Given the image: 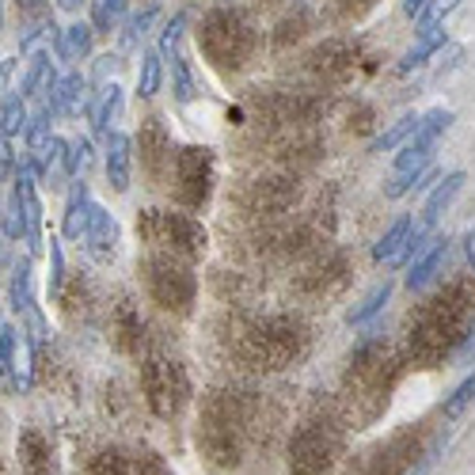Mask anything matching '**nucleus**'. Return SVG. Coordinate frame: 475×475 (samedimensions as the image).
<instances>
[{
  "instance_id": "nucleus-37",
  "label": "nucleus",
  "mask_w": 475,
  "mask_h": 475,
  "mask_svg": "<svg viewBox=\"0 0 475 475\" xmlns=\"http://www.w3.org/2000/svg\"><path fill=\"white\" fill-rule=\"evenodd\" d=\"M377 5V0H335V15L339 20H358Z\"/></svg>"
},
{
  "instance_id": "nucleus-39",
  "label": "nucleus",
  "mask_w": 475,
  "mask_h": 475,
  "mask_svg": "<svg viewBox=\"0 0 475 475\" xmlns=\"http://www.w3.org/2000/svg\"><path fill=\"white\" fill-rule=\"evenodd\" d=\"M15 12L27 20H46V0H15Z\"/></svg>"
},
{
  "instance_id": "nucleus-41",
  "label": "nucleus",
  "mask_w": 475,
  "mask_h": 475,
  "mask_svg": "<svg viewBox=\"0 0 475 475\" xmlns=\"http://www.w3.org/2000/svg\"><path fill=\"white\" fill-rule=\"evenodd\" d=\"M430 5H433V0H404V12L407 15H423Z\"/></svg>"
},
{
  "instance_id": "nucleus-7",
  "label": "nucleus",
  "mask_w": 475,
  "mask_h": 475,
  "mask_svg": "<svg viewBox=\"0 0 475 475\" xmlns=\"http://www.w3.org/2000/svg\"><path fill=\"white\" fill-rule=\"evenodd\" d=\"M354 61H358V50L346 42V39H327L323 46H316L312 53L304 58L308 72H316L323 80H342L354 72Z\"/></svg>"
},
{
  "instance_id": "nucleus-34",
  "label": "nucleus",
  "mask_w": 475,
  "mask_h": 475,
  "mask_svg": "<svg viewBox=\"0 0 475 475\" xmlns=\"http://www.w3.org/2000/svg\"><path fill=\"white\" fill-rule=\"evenodd\" d=\"M61 282H65L61 244H58V240H50V297H61Z\"/></svg>"
},
{
  "instance_id": "nucleus-35",
  "label": "nucleus",
  "mask_w": 475,
  "mask_h": 475,
  "mask_svg": "<svg viewBox=\"0 0 475 475\" xmlns=\"http://www.w3.org/2000/svg\"><path fill=\"white\" fill-rule=\"evenodd\" d=\"M304 27H308V12L297 8V15H289V20H282V27H278V46H289V39L297 42L304 34Z\"/></svg>"
},
{
  "instance_id": "nucleus-13",
  "label": "nucleus",
  "mask_w": 475,
  "mask_h": 475,
  "mask_svg": "<svg viewBox=\"0 0 475 475\" xmlns=\"http://www.w3.org/2000/svg\"><path fill=\"white\" fill-rule=\"evenodd\" d=\"M411 217H399V221L380 236V244L373 247V259L377 263H388V266H404V251H407V240H411Z\"/></svg>"
},
{
  "instance_id": "nucleus-27",
  "label": "nucleus",
  "mask_w": 475,
  "mask_h": 475,
  "mask_svg": "<svg viewBox=\"0 0 475 475\" xmlns=\"http://www.w3.org/2000/svg\"><path fill=\"white\" fill-rule=\"evenodd\" d=\"M118 107H122V91L111 84V88H103V103H99V111L96 118H91V126H96V134L107 137L111 134V122L118 118Z\"/></svg>"
},
{
  "instance_id": "nucleus-6",
  "label": "nucleus",
  "mask_w": 475,
  "mask_h": 475,
  "mask_svg": "<svg viewBox=\"0 0 475 475\" xmlns=\"http://www.w3.org/2000/svg\"><path fill=\"white\" fill-rule=\"evenodd\" d=\"M144 392H149L153 411L168 418L187 404V373L168 358H153L144 365Z\"/></svg>"
},
{
  "instance_id": "nucleus-10",
  "label": "nucleus",
  "mask_w": 475,
  "mask_h": 475,
  "mask_svg": "<svg viewBox=\"0 0 475 475\" xmlns=\"http://www.w3.org/2000/svg\"><path fill=\"white\" fill-rule=\"evenodd\" d=\"M141 153H144V168H149L153 179H160L163 172L172 168V141L163 134L160 118H149L141 130Z\"/></svg>"
},
{
  "instance_id": "nucleus-24",
  "label": "nucleus",
  "mask_w": 475,
  "mask_h": 475,
  "mask_svg": "<svg viewBox=\"0 0 475 475\" xmlns=\"http://www.w3.org/2000/svg\"><path fill=\"white\" fill-rule=\"evenodd\" d=\"M414 130H418V115H404V118L392 122L388 130L373 141V153H392V149H399V144H404L407 137H414Z\"/></svg>"
},
{
  "instance_id": "nucleus-22",
  "label": "nucleus",
  "mask_w": 475,
  "mask_h": 475,
  "mask_svg": "<svg viewBox=\"0 0 475 475\" xmlns=\"http://www.w3.org/2000/svg\"><path fill=\"white\" fill-rule=\"evenodd\" d=\"M0 213H5V236H12V240H20V236H27V210H23V194L20 187H12L5 206H0Z\"/></svg>"
},
{
  "instance_id": "nucleus-25",
  "label": "nucleus",
  "mask_w": 475,
  "mask_h": 475,
  "mask_svg": "<svg viewBox=\"0 0 475 475\" xmlns=\"http://www.w3.org/2000/svg\"><path fill=\"white\" fill-rule=\"evenodd\" d=\"M126 15V0H91V27L99 34H111Z\"/></svg>"
},
{
  "instance_id": "nucleus-2",
  "label": "nucleus",
  "mask_w": 475,
  "mask_h": 475,
  "mask_svg": "<svg viewBox=\"0 0 475 475\" xmlns=\"http://www.w3.org/2000/svg\"><path fill=\"white\" fill-rule=\"evenodd\" d=\"M461 331H464V301H456V293H449V297L442 293L411 323V350L423 361H437L461 339Z\"/></svg>"
},
{
  "instance_id": "nucleus-1",
  "label": "nucleus",
  "mask_w": 475,
  "mask_h": 475,
  "mask_svg": "<svg viewBox=\"0 0 475 475\" xmlns=\"http://www.w3.org/2000/svg\"><path fill=\"white\" fill-rule=\"evenodd\" d=\"M198 50L206 53L213 69L236 72L255 58V50H259V27L251 23L247 12L221 5V8L206 12L202 27H198Z\"/></svg>"
},
{
  "instance_id": "nucleus-3",
  "label": "nucleus",
  "mask_w": 475,
  "mask_h": 475,
  "mask_svg": "<svg viewBox=\"0 0 475 475\" xmlns=\"http://www.w3.org/2000/svg\"><path fill=\"white\" fill-rule=\"evenodd\" d=\"M137 236L156 251H172L179 259H198L206 247V228L187 213H168V210H149L137 217Z\"/></svg>"
},
{
  "instance_id": "nucleus-11",
  "label": "nucleus",
  "mask_w": 475,
  "mask_h": 475,
  "mask_svg": "<svg viewBox=\"0 0 475 475\" xmlns=\"http://www.w3.org/2000/svg\"><path fill=\"white\" fill-rule=\"evenodd\" d=\"M445 46V23L442 20H423V31H418L414 46L404 53V61H399V72H411L418 65H426V58H433L437 50Z\"/></svg>"
},
{
  "instance_id": "nucleus-44",
  "label": "nucleus",
  "mask_w": 475,
  "mask_h": 475,
  "mask_svg": "<svg viewBox=\"0 0 475 475\" xmlns=\"http://www.w3.org/2000/svg\"><path fill=\"white\" fill-rule=\"evenodd\" d=\"M259 5H278V0H259Z\"/></svg>"
},
{
  "instance_id": "nucleus-5",
  "label": "nucleus",
  "mask_w": 475,
  "mask_h": 475,
  "mask_svg": "<svg viewBox=\"0 0 475 475\" xmlns=\"http://www.w3.org/2000/svg\"><path fill=\"white\" fill-rule=\"evenodd\" d=\"M213 191V153L202 144H187L175 153V198L187 210H202Z\"/></svg>"
},
{
  "instance_id": "nucleus-30",
  "label": "nucleus",
  "mask_w": 475,
  "mask_h": 475,
  "mask_svg": "<svg viewBox=\"0 0 475 475\" xmlns=\"http://www.w3.org/2000/svg\"><path fill=\"white\" fill-rule=\"evenodd\" d=\"M50 115H53V111L42 103V107H39V115H34V118L27 122V130H23V134H27L31 153H42V144L50 141Z\"/></svg>"
},
{
  "instance_id": "nucleus-36",
  "label": "nucleus",
  "mask_w": 475,
  "mask_h": 475,
  "mask_svg": "<svg viewBox=\"0 0 475 475\" xmlns=\"http://www.w3.org/2000/svg\"><path fill=\"white\" fill-rule=\"evenodd\" d=\"M153 20H156V8H144L141 15H134L130 27H126V46H134V42L141 39V34L149 31V23H153Z\"/></svg>"
},
{
  "instance_id": "nucleus-42",
  "label": "nucleus",
  "mask_w": 475,
  "mask_h": 475,
  "mask_svg": "<svg viewBox=\"0 0 475 475\" xmlns=\"http://www.w3.org/2000/svg\"><path fill=\"white\" fill-rule=\"evenodd\" d=\"M464 247H468V259H471V266H475V225L468 228V240H464Z\"/></svg>"
},
{
  "instance_id": "nucleus-38",
  "label": "nucleus",
  "mask_w": 475,
  "mask_h": 475,
  "mask_svg": "<svg viewBox=\"0 0 475 475\" xmlns=\"http://www.w3.org/2000/svg\"><path fill=\"white\" fill-rule=\"evenodd\" d=\"M182 23H187V15H175V20L168 23V31H163V39H160V50H163V53H175V42H179Z\"/></svg>"
},
{
  "instance_id": "nucleus-16",
  "label": "nucleus",
  "mask_w": 475,
  "mask_h": 475,
  "mask_svg": "<svg viewBox=\"0 0 475 475\" xmlns=\"http://www.w3.org/2000/svg\"><path fill=\"white\" fill-rule=\"evenodd\" d=\"M449 122H452V111H445V107H437V111H430L426 118H418V130H414V137L407 141V149L430 156L433 144H437V137L449 130Z\"/></svg>"
},
{
  "instance_id": "nucleus-8",
  "label": "nucleus",
  "mask_w": 475,
  "mask_h": 475,
  "mask_svg": "<svg viewBox=\"0 0 475 475\" xmlns=\"http://www.w3.org/2000/svg\"><path fill=\"white\" fill-rule=\"evenodd\" d=\"M80 240L88 244L91 259L111 263V259H115V251H118V225H115V217L107 213L103 206H96V210H91V221H88V228H84Z\"/></svg>"
},
{
  "instance_id": "nucleus-17",
  "label": "nucleus",
  "mask_w": 475,
  "mask_h": 475,
  "mask_svg": "<svg viewBox=\"0 0 475 475\" xmlns=\"http://www.w3.org/2000/svg\"><path fill=\"white\" fill-rule=\"evenodd\" d=\"M80 99H84V80H80V72H65V77L53 84L46 107H50L53 115H72V111L80 107Z\"/></svg>"
},
{
  "instance_id": "nucleus-14",
  "label": "nucleus",
  "mask_w": 475,
  "mask_h": 475,
  "mask_svg": "<svg viewBox=\"0 0 475 475\" xmlns=\"http://www.w3.org/2000/svg\"><path fill=\"white\" fill-rule=\"evenodd\" d=\"M445 255H449V240H433V247L423 251V255H418V259L411 263V274H407V289H411V293L426 289V285L437 278V270L445 266Z\"/></svg>"
},
{
  "instance_id": "nucleus-40",
  "label": "nucleus",
  "mask_w": 475,
  "mask_h": 475,
  "mask_svg": "<svg viewBox=\"0 0 475 475\" xmlns=\"http://www.w3.org/2000/svg\"><path fill=\"white\" fill-rule=\"evenodd\" d=\"M12 69H15V58H5V61H0V91H8V80H12Z\"/></svg>"
},
{
  "instance_id": "nucleus-19",
  "label": "nucleus",
  "mask_w": 475,
  "mask_h": 475,
  "mask_svg": "<svg viewBox=\"0 0 475 475\" xmlns=\"http://www.w3.org/2000/svg\"><path fill=\"white\" fill-rule=\"evenodd\" d=\"M53 84H58V77H53V61H50L46 50H39L31 58L27 72H23V96H42V91H53Z\"/></svg>"
},
{
  "instance_id": "nucleus-43",
  "label": "nucleus",
  "mask_w": 475,
  "mask_h": 475,
  "mask_svg": "<svg viewBox=\"0 0 475 475\" xmlns=\"http://www.w3.org/2000/svg\"><path fill=\"white\" fill-rule=\"evenodd\" d=\"M58 5H61V8H65V12H77V8H80V5H88V0H58Z\"/></svg>"
},
{
  "instance_id": "nucleus-31",
  "label": "nucleus",
  "mask_w": 475,
  "mask_h": 475,
  "mask_svg": "<svg viewBox=\"0 0 475 475\" xmlns=\"http://www.w3.org/2000/svg\"><path fill=\"white\" fill-rule=\"evenodd\" d=\"M468 404H475V373H471V377H464L461 385L452 388V396L445 399V418L464 414V407H468Z\"/></svg>"
},
{
  "instance_id": "nucleus-33",
  "label": "nucleus",
  "mask_w": 475,
  "mask_h": 475,
  "mask_svg": "<svg viewBox=\"0 0 475 475\" xmlns=\"http://www.w3.org/2000/svg\"><path fill=\"white\" fill-rule=\"evenodd\" d=\"M88 168H91V144L80 137V141L69 144V153H65V172H69V175H84Z\"/></svg>"
},
{
  "instance_id": "nucleus-28",
  "label": "nucleus",
  "mask_w": 475,
  "mask_h": 475,
  "mask_svg": "<svg viewBox=\"0 0 475 475\" xmlns=\"http://www.w3.org/2000/svg\"><path fill=\"white\" fill-rule=\"evenodd\" d=\"M388 297H392V282H385V285H377L369 297H365L358 308H350V323H365V320H373L380 308L388 304Z\"/></svg>"
},
{
  "instance_id": "nucleus-12",
  "label": "nucleus",
  "mask_w": 475,
  "mask_h": 475,
  "mask_svg": "<svg viewBox=\"0 0 475 475\" xmlns=\"http://www.w3.org/2000/svg\"><path fill=\"white\" fill-rule=\"evenodd\" d=\"M464 191V172H449L445 175V182H437V191L430 194V202H426V210H423V225H418V228H433L437 221H442V213L456 202V194H461Z\"/></svg>"
},
{
  "instance_id": "nucleus-32",
  "label": "nucleus",
  "mask_w": 475,
  "mask_h": 475,
  "mask_svg": "<svg viewBox=\"0 0 475 475\" xmlns=\"http://www.w3.org/2000/svg\"><path fill=\"white\" fill-rule=\"evenodd\" d=\"M15 342H20V327H0V377L15 369Z\"/></svg>"
},
{
  "instance_id": "nucleus-26",
  "label": "nucleus",
  "mask_w": 475,
  "mask_h": 475,
  "mask_svg": "<svg viewBox=\"0 0 475 475\" xmlns=\"http://www.w3.org/2000/svg\"><path fill=\"white\" fill-rule=\"evenodd\" d=\"M172 91H175V99L179 103H191L198 96V84L191 77V65L182 53H172Z\"/></svg>"
},
{
  "instance_id": "nucleus-18",
  "label": "nucleus",
  "mask_w": 475,
  "mask_h": 475,
  "mask_svg": "<svg viewBox=\"0 0 475 475\" xmlns=\"http://www.w3.org/2000/svg\"><path fill=\"white\" fill-rule=\"evenodd\" d=\"M91 34H96V27L88 23H72L65 31H58V58L61 61H80L91 53Z\"/></svg>"
},
{
  "instance_id": "nucleus-4",
  "label": "nucleus",
  "mask_w": 475,
  "mask_h": 475,
  "mask_svg": "<svg viewBox=\"0 0 475 475\" xmlns=\"http://www.w3.org/2000/svg\"><path fill=\"white\" fill-rule=\"evenodd\" d=\"M144 285H149V293L160 308H168V312H191L194 304V274L191 266L179 259L172 251H153L149 259H144Z\"/></svg>"
},
{
  "instance_id": "nucleus-29",
  "label": "nucleus",
  "mask_w": 475,
  "mask_h": 475,
  "mask_svg": "<svg viewBox=\"0 0 475 475\" xmlns=\"http://www.w3.org/2000/svg\"><path fill=\"white\" fill-rule=\"evenodd\" d=\"M160 80H163V69H160V53H144L141 58V80H137V91L144 99L156 96L160 91Z\"/></svg>"
},
{
  "instance_id": "nucleus-9",
  "label": "nucleus",
  "mask_w": 475,
  "mask_h": 475,
  "mask_svg": "<svg viewBox=\"0 0 475 475\" xmlns=\"http://www.w3.org/2000/svg\"><path fill=\"white\" fill-rule=\"evenodd\" d=\"M130 168H134V141L111 130L107 134V179H111V187L118 194L130 191Z\"/></svg>"
},
{
  "instance_id": "nucleus-15",
  "label": "nucleus",
  "mask_w": 475,
  "mask_h": 475,
  "mask_svg": "<svg viewBox=\"0 0 475 475\" xmlns=\"http://www.w3.org/2000/svg\"><path fill=\"white\" fill-rule=\"evenodd\" d=\"M91 210H96V202H91V194L84 182H77L69 194V206H65V221H61V232L69 236V240H80L88 221H91Z\"/></svg>"
},
{
  "instance_id": "nucleus-23",
  "label": "nucleus",
  "mask_w": 475,
  "mask_h": 475,
  "mask_svg": "<svg viewBox=\"0 0 475 475\" xmlns=\"http://www.w3.org/2000/svg\"><path fill=\"white\" fill-rule=\"evenodd\" d=\"M12 308L20 316H27L34 308V297H31V259L15 263V270H12Z\"/></svg>"
},
{
  "instance_id": "nucleus-20",
  "label": "nucleus",
  "mask_w": 475,
  "mask_h": 475,
  "mask_svg": "<svg viewBox=\"0 0 475 475\" xmlns=\"http://www.w3.org/2000/svg\"><path fill=\"white\" fill-rule=\"evenodd\" d=\"M27 122H31V115H27L23 96H5V103H0V137L8 141L15 134H23Z\"/></svg>"
},
{
  "instance_id": "nucleus-21",
  "label": "nucleus",
  "mask_w": 475,
  "mask_h": 475,
  "mask_svg": "<svg viewBox=\"0 0 475 475\" xmlns=\"http://www.w3.org/2000/svg\"><path fill=\"white\" fill-rule=\"evenodd\" d=\"M297 187H289L285 179H266L255 187V210H285Z\"/></svg>"
}]
</instances>
